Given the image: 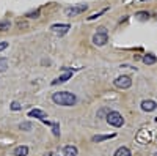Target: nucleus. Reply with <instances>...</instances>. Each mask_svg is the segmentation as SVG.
Listing matches in <instances>:
<instances>
[{
	"label": "nucleus",
	"mask_w": 157,
	"mask_h": 156,
	"mask_svg": "<svg viewBox=\"0 0 157 156\" xmlns=\"http://www.w3.org/2000/svg\"><path fill=\"white\" fill-rule=\"evenodd\" d=\"M52 101H54L57 106L71 107L77 102V96L74 93H69V92H57V93L52 95Z\"/></svg>",
	"instance_id": "1"
},
{
	"label": "nucleus",
	"mask_w": 157,
	"mask_h": 156,
	"mask_svg": "<svg viewBox=\"0 0 157 156\" xmlns=\"http://www.w3.org/2000/svg\"><path fill=\"white\" fill-rule=\"evenodd\" d=\"M107 123L110 126H115V128H121L124 125V118H123V115L120 112H116V110H110L109 115H107Z\"/></svg>",
	"instance_id": "2"
},
{
	"label": "nucleus",
	"mask_w": 157,
	"mask_h": 156,
	"mask_svg": "<svg viewBox=\"0 0 157 156\" xmlns=\"http://www.w3.org/2000/svg\"><path fill=\"white\" fill-rule=\"evenodd\" d=\"M115 87L116 88H121V90H127L132 87V79H130L129 76H118L116 79L113 81Z\"/></svg>",
	"instance_id": "3"
},
{
	"label": "nucleus",
	"mask_w": 157,
	"mask_h": 156,
	"mask_svg": "<svg viewBox=\"0 0 157 156\" xmlns=\"http://www.w3.org/2000/svg\"><path fill=\"white\" fill-rule=\"evenodd\" d=\"M61 71L64 73L63 76H60V77H57L55 81H52V85H58V84H63V82H66V81H69L71 77H72V73H74V70H69V68H61Z\"/></svg>",
	"instance_id": "4"
},
{
	"label": "nucleus",
	"mask_w": 157,
	"mask_h": 156,
	"mask_svg": "<svg viewBox=\"0 0 157 156\" xmlns=\"http://www.w3.org/2000/svg\"><path fill=\"white\" fill-rule=\"evenodd\" d=\"M86 10H88V5H75V6L66 10V14H68L69 18H74V16H77V14H82V13H85Z\"/></svg>",
	"instance_id": "5"
},
{
	"label": "nucleus",
	"mask_w": 157,
	"mask_h": 156,
	"mask_svg": "<svg viewBox=\"0 0 157 156\" xmlns=\"http://www.w3.org/2000/svg\"><path fill=\"white\" fill-rule=\"evenodd\" d=\"M140 106H141L143 112H154L157 109V102L154 99H143Z\"/></svg>",
	"instance_id": "6"
},
{
	"label": "nucleus",
	"mask_w": 157,
	"mask_h": 156,
	"mask_svg": "<svg viewBox=\"0 0 157 156\" xmlns=\"http://www.w3.org/2000/svg\"><path fill=\"white\" fill-rule=\"evenodd\" d=\"M107 41H109L107 33H94V36H93V44L94 46H105Z\"/></svg>",
	"instance_id": "7"
},
{
	"label": "nucleus",
	"mask_w": 157,
	"mask_h": 156,
	"mask_svg": "<svg viewBox=\"0 0 157 156\" xmlns=\"http://www.w3.org/2000/svg\"><path fill=\"white\" fill-rule=\"evenodd\" d=\"M50 29L54 30L57 35H64V33L71 29V25H69V24H55V25H52Z\"/></svg>",
	"instance_id": "8"
},
{
	"label": "nucleus",
	"mask_w": 157,
	"mask_h": 156,
	"mask_svg": "<svg viewBox=\"0 0 157 156\" xmlns=\"http://www.w3.org/2000/svg\"><path fill=\"white\" fill-rule=\"evenodd\" d=\"M29 117H35V118H39V120H46V117H47V114L44 112V110H41V109H32L30 112H29Z\"/></svg>",
	"instance_id": "9"
},
{
	"label": "nucleus",
	"mask_w": 157,
	"mask_h": 156,
	"mask_svg": "<svg viewBox=\"0 0 157 156\" xmlns=\"http://www.w3.org/2000/svg\"><path fill=\"white\" fill-rule=\"evenodd\" d=\"M63 154L64 156H77L78 154V150L74 145H66V147L63 148Z\"/></svg>",
	"instance_id": "10"
},
{
	"label": "nucleus",
	"mask_w": 157,
	"mask_h": 156,
	"mask_svg": "<svg viewBox=\"0 0 157 156\" xmlns=\"http://www.w3.org/2000/svg\"><path fill=\"white\" fill-rule=\"evenodd\" d=\"M115 136H116V134H98V136H93V139H91V140H93V142H98V144H99V142L113 139Z\"/></svg>",
	"instance_id": "11"
},
{
	"label": "nucleus",
	"mask_w": 157,
	"mask_h": 156,
	"mask_svg": "<svg viewBox=\"0 0 157 156\" xmlns=\"http://www.w3.org/2000/svg\"><path fill=\"white\" fill-rule=\"evenodd\" d=\"M27 154H29V147L19 145L14 148V156H27Z\"/></svg>",
	"instance_id": "12"
},
{
	"label": "nucleus",
	"mask_w": 157,
	"mask_h": 156,
	"mask_svg": "<svg viewBox=\"0 0 157 156\" xmlns=\"http://www.w3.org/2000/svg\"><path fill=\"white\" fill-rule=\"evenodd\" d=\"M113 156H132V153H130V150L127 147H120L113 153Z\"/></svg>",
	"instance_id": "13"
},
{
	"label": "nucleus",
	"mask_w": 157,
	"mask_h": 156,
	"mask_svg": "<svg viewBox=\"0 0 157 156\" xmlns=\"http://www.w3.org/2000/svg\"><path fill=\"white\" fill-rule=\"evenodd\" d=\"M141 60H143V63H145V65H154V63L157 62L155 55H152V54H146V55L143 57Z\"/></svg>",
	"instance_id": "14"
},
{
	"label": "nucleus",
	"mask_w": 157,
	"mask_h": 156,
	"mask_svg": "<svg viewBox=\"0 0 157 156\" xmlns=\"http://www.w3.org/2000/svg\"><path fill=\"white\" fill-rule=\"evenodd\" d=\"M19 129H21V131H32V129H33V123H30V122H22V123L19 125Z\"/></svg>",
	"instance_id": "15"
},
{
	"label": "nucleus",
	"mask_w": 157,
	"mask_h": 156,
	"mask_svg": "<svg viewBox=\"0 0 157 156\" xmlns=\"http://www.w3.org/2000/svg\"><path fill=\"white\" fill-rule=\"evenodd\" d=\"M6 68H8V60L5 57H2L0 58V73H5Z\"/></svg>",
	"instance_id": "16"
},
{
	"label": "nucleus",
	"mask_w": 157,
	"mask_h": 156,
	"mask_svg": "<svg viewBox=\"0 0 157 156\" xmlns=\"http://www.w3.org/2000/svg\"><path fill=\"white\" fill-rule=\"evenodd\" d=\"M10 21H0V32H6V30H10Z\"/></svg>",
	"instance_id": "17"
},
{
	"label": "nucleus",
	"mask_w": 157,
	"mask_h": 156,
	"mask_svg": "<svg viewBox=\"0 0 157 156\" xmlns=\"http://www.w3.org/2000/svg\"><path fill=\"white\" fill-rule=\"evenodd\" d=\"M135 18H138V19H141V21H145V19L149 18V13H148V11H138L137 14H135Z\"/></svg>",
	"instance_id": "18"
},
{
	"label": "nucleus",
	"mask_w": 157,
	"mask_h": 156,
	"mask_svg": "<svg viewBox=\"0 0 157 156\" xmlns=\"http://www.w3.org/2000/svg\"><path fill=\"white\" fill-rule=\"evenodd\" d=\"M109 109L107 107H104V109H101L99 112H98V118H107V115H109Z\"/></svg>",
	"instance_id": "19"
},
{
	"label": "nucleus",
	"mask_w": 157,
	"mask_h": 156,
	"mask_svg": "<svg viewBox=\"0 0 157 156\" xmlns=\"http://www.w3.org/2000/svg\"><path fill=\"white\" fill-rule=\"evenodd\" d=\"M10 107H11V110H14V112H17V110H21V109H22L21 102H17V101H13Z\"/></svg>",
	"instance_id": "20"
},
{
	"label": "nucleus",
	"mask_w": 157,
	"mask_h": 156,
	"mask_svg": "<svg viewBox=\"0 0 157 156\" xmlns=\"http://www.w3.org/2000/svg\"><path fill=\"white\" fill-rule=\"evenodd\" d=\"M52 131H54V136L55 137L60 136V126H58V123H52Z\"/></svg>",
	"instance_id": "21"
},
{
	"label": "nucleus",
	"mask_w": 157,
	"mask_h": 156,
	"mask_svg": "<svg viewBox=\"0 0 157 156\" xmlns=\"http://www.w3.org/2000/svg\"><path fill=\"white\" fill-rule=\"evenodd\" d=\"M105 11H107V10H102V11H99V13H94V14H91V16L86 18V19H88V21H94V19H98V18L102 14V13H105Z\"/></svg>",
	"instance_id": "22"
},
{
	"label": "nucleus",
	"mask_w": 157,
	"mask_h": 156,
	"mask_svg": "<svg viewBox=\"0 0 157 156\" xmlns=\"http://www.w3.org/2000/svg\"><path fill=\"white\" fill-rule=\"evenodd\" d=\"M27 18H39V10H35V11H30V13H27Z\"/></svg>",
	"instance_id": "23"
},
{
	"label": "nucleus",
	"mask_w": 157,
	"mask_h": 156,
	"mask_svg": "<svg viewBox=\"0 0 157 156\" xmlns=\"http://www.w3.org/2000/svg\"><path fill=\"white\" fill-rule=\"evenodd\" d=\"M6 47H8V43H6V41H2V43H0V52L5 50Z\"/></svg>",
	"instance_id": "24"
},
{
	"label": "nucleus",
	"mask_w": 157,
	"mask_h": 156,
	"mask_svg": "<svg viewBox=\"0 0 157 156\" xmlns=\"http://www.w3.org/2000/svg\"><path fill=\"white\" fill-rule=\"evenodd\" d=\"M96 33H107V29H105V27H99Z\"/></svg>",
	"instance_id": "25"
},
{
	"label": "nucleus",
	"mask_w": 157,
	"mask_h": 156,
	"mask_svg": "<svg viewBox=\"0 0 157 156\" xmlns=\"http://www.w3.org/2000/svg\"><path fill=\"white\" fill-rule=\"evenodd\" d=\"M44 156H54V153H52V151H47V153H46Z\"/></svg>",
	"instance_id": "26"
},
{
	"label": "nucleus",
	"mask_w": 157,
	"mask_h": 156,
	"mask_svg": "<svg viewBox=\"0 0 157 156\" xmlns=\"http://www.w3.org/2000/svg\"><path fill=\"white\" fill-rule=\"evenodd\" d=\"M154 156H157V153H154Z\"/></svg>",
	"instance_id": "27"
},
{
	"label": "nucleus",
	"mask_w": 157,
	"mask_h": 156,
	"mask_svg": "<svg viewBox=\"0 0 157 156\" xmlns=\"http://www.w3.org/2000/svg\"><path fill=\"white\" fill-rule=\"evenodd\" d=\"M63 156H64V154H63Z\"/></svg>",
	"instance_id": "28"
}]
</instances>
